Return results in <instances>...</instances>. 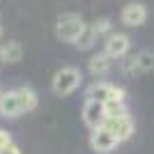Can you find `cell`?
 Wrapping results in <instances>:
<instances>
[{
  "label": "cell",
  "instance_id": "5",
  "mask_svg": "<svg viewBox=\"0 0 154 154\" xmlns=\"http://www.w3.org/2000/svg\"><path fill=\"white\" fill-rule=\"evenodd\" d=\"M101 129H106V131H108L117 143H122V140H129V138L134 136L136 124H134V120H131V115H124V117H106V122H103Z\"/></svg>",
  "mask_w": 154,
  "mask_h": 154
},
{
  "label": "cell",
  "instance_id": "8",
  "mask_svg": "<svg viewBox=\"0 0 154 154\" xmlns=\"http://www.w3.org/2000/svg\"><path fill=\"white\" fill-rule=\"evenodd\" d=\"M120 19H122L124 26L138 28V26H143V23H145V19H147V7L143 5V2H129V5L122 7Z\"/></svg>",
  "mask_w": 154,
  "mask_h": 154
},
{
  "label": "cell",
  "instance_id": "11",
  "mask_svg": "<svg viewBox=\"0 0 154 154\" xmlns=\"http://www.w3.org/2000/svg\"><path fill=\"white\" fill-rule=\"evenodd\" d=\"M110 67H113V60H110L106 53L92 55L90 62H88V71H90V74H94V76H103V74H108Z\"/></svg>",
  "mask_w": 154,
  "mask_h": 154
},
{
  "label": "cell",
  "instance_id": "17",
  "mask_svg": "<svg viewBox=\"0 0 154 154\" xmlns=\"http://www.w3.org/2000/svg\"><path fill=\"white\" fill-rule=\"evenodd\" d=\"M5 154H21V149L16 147V145H9V147L5 149Z\"/></svg>",
  "mask_w": 154,
  "mask_h": 154
},
{
  "label": "cell",
  "instance_id": "14",
  "mask_svg": "<svg viewBox=\"0 0 154 154\" xmlns=\"http://www.w3.org/2000/svg\"><path fill=\"white\" fill-rule=\"evenodd\" d=\"M124 115H129V108H127V103H117V101H113V103H106V117H124Z\"/></svg>",
  "mask_w": 154,
  "mask_h": 154
},
{
  "label": "cell",
  "instance_id": "13",
  "mask_svg": "<svg viewBox=\"0 0 154 154\" xmlns=\"http://www.w3.org/2000/svg\"><path fill=\"white\" fill-rule=\"evenodd\" d=\"M97 32L92 30V26H88V23H85V28H83V32H81V37H78V42L74 46H76V48H81V51H88V48H92V46L97 44Z\"/></svg>",
  "mask_w": 154,
  "mask_h": 154
},
{
  "label": "cell",
  "instance_id": "3",
  "mask_svg": "<svg viewBox=\"0 0 154 154\" xmlns=\"http://www.w3.org/2000/svg\"><path fill=\"white\" fill-rule=\"evenodd\" d=\"M81 85V69L78 67H62L55 71V76L51 81V88L58 97H67Z\"/></svg>",
  "mask_w": 154,
  "mask_h": 154
},
{
  "label": "cell",
  "instance_id": "2",
  "mask_svg": "<svg viewBox=\"0 0 154 154\" xmlns=\"http://www.w3.org/2000/svg\"><path fill=\"white\" fill-rule=\"evenodd\" d=\"M83 28H85V21L78 14H62L55 23V35L64 44H76Z\"/></svg>",
  "mask_w": 154,
  "mask_h": 154
},
{
  "label": "cell",
  "instance_id": "10",
  "mask_svg": "<svg viewBox=\"0 0 154 154\" xmlns=\"http://www.w3.org/2000/svg\"><path fill=\"white\" fill-rule=\"evenodd\" d=\"M124 69L127 71H140V74L152 71L154 69V53L152 51H143V53H138V55H134V58L124 64Z\"/></svg>",
  "mask_w": 154,
  "mask_h": 154
},
{
  "label": "cell",
  "instance_id": "6",
  "mask_svg": "<svg viewBox=\"0 0 154 154\" xmlns=\"http://www.w3.org/2000/svg\"><path fill=\"white\" fill-rule=\"evenodd\" d=\"M129 48H131L129 35H124V32H110L108 39H106V46H103V53L110 60H120L129 53Z\"/></svg>",
  "mask_w": 154,
  "mask_h": 154
},
{
  "label": "cell",
  "instance_id": "12",
  "mask_svg": "<svg viewBox=\"0 0 154 154\" xmlns=\"http://www.w3.org/2000/svg\"><path fill=\"white\" fill-rule=\"evenodd\" d=\"M23 58V46L19 42H7V44L0 46V60L7 64H14Z\"/></svg>",
  "mask_w": 154,
  "mask_h": 154
},
{
  "label": "cell",
  "instance_id": "15",
  "mask_svg": "<svg viewBox=\"0 0 154 154\" xmlns=\"http://www.w3.org/2000/svg\"><path fill=\"white\" fill-rule=\"evenodd\" d=\"M92 30L97 32V37H101V35H110V32H113V26H110V19H106V16L97 19L94 23H92Z\"/></svg>",
  "mask_w": 154,
  "mask_h": 154
},
{
  "label": "cell",
  "instance_id": "7",
  "mask_svg": "<svg viewBox=\"0 0 154 154\" xmlns=\"http://www.w3.org/2000/svg\"><path fill=\"white\" fill-rule=\"evenodd\" d=\"M83 122L88 124V127L94 131V129H101L103 122H106V106L99 101H92V99H88L83 106Z\"/></svg>",
  "mask_w": 154,
  "mask_h": 154
},
{
  "label": "cell",
  "instance_id": "19",
  "mask_svg": "<svg viewBox=\"0 0 154 154\" xmlns=\"http://www.w3.org/2000/svg\"><path fill=\"white\" fill-rule=\"evenodd\" d=\"M0 97H2V92H0Z\"/></svg>",
  "mask_w": 154,
  "mask_h": 154
},
{
  "label": "cell",
  "instance_id": "16",
  "mask_svg": "<svg viewBox=\"0 0 154 154\" xmlns=\"http://www.w3.org/2000/svg\"><path fill=\"white\" fill-rule=\"evenodd\" d=\"M9 145H14V143H12V134L0 129V154H5V149L9 147Z\"/></svg>",
  "mask_w": 154,
  "mask_h": 154
},
{
  "label": "cell",
  "instance_id": "18",
  "mask_svg": "<svg viewBox=\"0 0 154 154\" xmlns=\"http://www.w3.org/2000/svg\"><path fill=\"white\" fill-rule=\"evenodd\" d=\"M0 35H2V28H0Z\"/></svg>",
  "mask_w": 154,
  "mask_h": 154
},
{
  "label": "cell",
  "instance_id": "4",
  "mask_svg": "<svg viewBox=\"0 0 154 154\" xmlns=\"http://www.w3.org/2000/svg\"><path fill=\"white\" fill-rule=\"evenodd\" d=\"M124 97L127 94H124L122 88H117V85H113V83H103V81L90 85V90H88V99L99 101V103H103V106H106V103H113V101L122 103Z\"/></svg>",
  "mask_w": 154,
  "mask_h": 154
},
{
  "label": "cell",
  "instance_id": "1",
  "mask_svg": "<svg viewBox=\"0 0 154 154\" xmlns=\"http://www.w3.org/2000/svg\"><path fill=\"white\" fill-rule=\"evenodd\" d=\"M35 108H37V94L30 88L2 92V97H0V117H7V120H14V117L30 113Z\"/></svg>",
  "mask_w": 154,
  "mask_h": 154
},
{
  "label": "cell",
  "instance_id": "9",
  "mask_svg": "<svg viewBox=\"0 0 154 154\" xmlns=\"http://www.w3.org/2000/svg\"><path fill=\"white\" fill-rule=\"evenodd\" d=\"M117 145H120V143H117L106 129H94L90 134V147L94 149L97 154H110V152H115Z\"/></svg>",
  "mask_w": 154,
  "mask_h": 154
}]
</instances>
